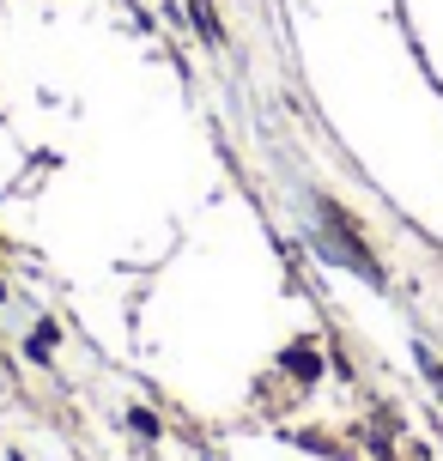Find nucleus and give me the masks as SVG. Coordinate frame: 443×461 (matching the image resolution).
<instances>
[{"label": "nucleus", "instance_id": "nucleus-2", "mask_svg": "<svg viewBox=\"0 0 443 461\" xmlns=\"http://www.w3.org/2000/svg\"><path fill=\"white\" fill-rule=\"evenodd\" d=\"M194 24H201V37H212V43H219V19H212L207 0H194Z\"/></svg>", "mask_w": 443, "mask_h": 461}, {"label": "nucleus", "instance_id": "nucleus-1", "mask_svg": "<svg viewBox=\"0 0 443 461\" xmlns=\"http://www.w3.org/2000/svg\"><path fill=\"white\" fill-rule=\"evenodd\" d=\"M285 370H292V376H303V383H310V376H316V352H310V346H298V352H292V358H285Z\"/></svg>", "mask_w": 443, "mask_h": 461}]
</instances>
